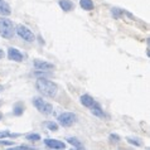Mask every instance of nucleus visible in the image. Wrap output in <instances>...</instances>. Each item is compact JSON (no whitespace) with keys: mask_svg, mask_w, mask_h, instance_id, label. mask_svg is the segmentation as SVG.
I'll return each mask as SVG.
<instances>
[{"mask_svg":"<svg viewBox=\"0 0 150 150\" xmlns=\"http://www.w3.org/2000/svg\"><path fill=\"white\" fill-rule=\"evenodd\" d=\"M35 88L38 90V92L42 93L45 97H56L58 92V86L54 82L45 80V78H38L35 81Z\"/></svg>","mask_w":150,"mask_h":150,"instance_id":"nucleus-1","label":"nucleus"},{"mask_svg":"<svg viewBox=\"0 0 150 150\" xmlns=\"http://www.w3.org/2000/svg\"><path fill=\"white\" fill-rule=\"evenodd\" d=\"M15 34V27L13 22L8 18H0V35L5 39L13 38Z\"/></svg>","mask_w":150,"mask_h":150,"instance_id":"nucleus-2","label":"nucleus"},{"mask_svg":"<svg viewBox=\"0 0 150 150\" xmlns=\"http://www.w3.org/2000/svg\"><path fill=\"white\" fill-rule=\"evenodd\" d=\"M33 105L35 106V109L38 110L40 114L43 115H51L53 112V106L49 102H47L45 100H43L42 97H33L32 100Z\"/></svg>","mask_w":150,"mask_h":150,"instance_id":"nucleus-3","label":"nucleus"},{"mask_svg":"<svg viewBox=\"0 0 150 150\" xmlns=\"http://www.w3.org/2000/svg\"><path fill=\"white\" fill-rule=\"evenodd\" d=\"M58 122H59L61 126L63 127H69L77 121V116L73 114V112H63L58 116Z\"/></svg>","mask_w":150,"mask_h":150,"instance_id":"nucleus-4","label":"nucleus"},{"mask_svg":"<svg viewBox=\"0 0 150 150\" xmlns=\"http://www.w3.org/2000/svg\"><path fill=\"white\" fill-rule=\"evenodd\" d=\"M15 30H16V33H18V35L20 37V38H23L25 42H33L35 39L33 32L29 28H27L25 25H22V24H20V25L16 27Z\"/></svg>","mask_w":150,"mask_h":150,"instance_id":"nucleus-5","label":"nucleus"},{"mask_svg":"<svg viewBox=\"0 0 150 150\" xmlns=\"http://www.w3.org/2000/svg\"><path fill=\"white\" fill-rule=\"evenodd\" d=\"M34 67H35V69L40 71V72H48V71L54 69V64L49 63V62H45V61H42V59H35Z\"/></svg>","mask_w":150,"mask_h":150,"instance_id":"nucleus-6","label":"nucleus"},{"mask_svg":"<svg viewBox=\"0 0 150 150\" xmlns=\"http://www.w3.org/2000/svg\"><path fill=\"white\" fill-rule=\"evenodd\" d=\"M44 144L47 145L48 148L53 149V150H61V149L66 148V144L63 143V141H59V140H56V139H45Z\"/></svg>","mask_w":150,"mask_h":150,"instance_id":"nucleus-7","label":"nucleus"},{"mask_svg":"<svg viewBox=\"0 0 150 150\" xmlns=\"http://www.w3.org/2000/svg\"><path fill=\"white\" fill-rule=\"evenodd\" d=\"M8 58H9L10 61H14V62H22L24 57L16 48L11 47V48L8 49Z\"/></svg>","mask_w":150,"mask_h":150,"instance_id":"nucleus-8","label":"nucleus"},{"mask_svg":"<svg viewBox=\"0 0 150 150\" xmlns=\"http://www.w3.org/2000/svg\"><path fill=\"white\" fill-rule=\"evenodd\" d=\"M58 5L63 11H71L74 8V4L71 0H58Z\"/></svg>","mask_w":150,"mask_h":150,"instance_id":"nucleus-9","label":"nucleus"},{"mask_svg":"<svg viewBox=\"0 0 150 150\" xmlns=\"http://www.w3.org/2000/svg\"><path fill=\"white\" fill-rule=\"evenodd\" d=\"M81 103L86 107H92L96 103V101L93 100V97H91L90 95H83V96H81Z\"/></svg>","mask_w":150,"mask_h":150,"instance_id":"nucleus-10","label":"nucleus"},{"mask_svg":"<svg viewBox=\"0 0 150 150\" xmlns=\"http://www.w3.org/2000/svg\"><path fill=\"white\" fill-rule=\"evenodd\" d=\"M11 10H10V6L5 0H0V14L1 15H10Z\"/></svg>","mask_w":150,"mask_h":150,"instance_id":"nucleus-11","label":"nucleus"},{"mask_svg":"<svg viewBox=\"0 0 150 150\" xmlns=\"http://www.w3.org/2000/svg\"><path fill=\"white\" fill-rule=\"evenodd\" d=\"M90 109H91V112H92L95 116H97V117H105L103 110L101 109V106H100L98 103H95V105L92 107H90Z\"/></svg>","mask_w":150,"mask_h":150,"instance_id":"nucleus-12","label":"nucleus"},{"mask_svg":"<svg viewBox=\"0 0 150 150\" xmlns=\"http://www.w3.org/2000/svg\"><path fill=\"white\" fill-rule=\"evenodd\" d=\"M80 5L85 10H92L93 9V1L92 0H80Z\"/></svg>","mask_w":150,"mask_h":150,"instance_id":"nucleus-13","label":"nucleus"},{"mask_svg":"<svg viewBox=\"0 0 150 150\" xmlns=\"http://www.w3.org/2000/svg\"><path fill=\"white\" fill-rule=\"evenodd\" d=\"M126 140H127L129 144H132V145H135V146H141V145H143V141H141L139 137H131V136H129V137H126Z\"/></svg>","mask_w":150,"mask_h":150,"instance_id":"nucleus-14","label":"nucleus"},{"mask_svg":"<svg viewBox=\"0 0 150 150\" xmlns=\"http://www.w3.org/2000/svg\"><path fill=\"white\" fill-rule=\"evenodd\" d=\"M67 143L71 144V145H73L74 148H82V144H81V141L76 139V137H68L67 139Z\"/></svg>","mask_w":150,"mask_h":150,"instance_id":"nucleus-15","label":"nucleus"},{"mask_svg":"<svg viewBox=\"0 0 150 150\" xmlns=\"http://www.w3.org/2000/svg\"><path fill=\"white\" fill-rule=\"evenodd\" d=\"M25 137H27V140H29V141H38V140H40V135L39 134H35V132L27 134Z\"/></svg>","mask_w":150,"mask_h":150,"instance_id":"nucleus-16","label":"nucleus"},{"mask_svg":"<svg viewBox=\"0 0 150 150\" xmlns=\"http://www.w3.org/2000/svg\"><path fill=\"white\" fill-rule=\"evenodd\" d=\"M44 125H45V126H47L51 131H57V130H58V125H57L56 122H53V121H45Z\"/></svg>","mask_w":150,"mask_h":150,"instance_id":"nucleus-17","label":"nucleus"},{"mask_svg":"<svg viewBox=\"0 0 150 150\" xmlns=\"http://www.w3.org/2000/svg\"><path fill=\"white\" fill-rule=\"evenodd\" d=\"M24 107H23V105H20V103H16V105L14 106V115H16V116H19V115H22L23 114V110Z\"/></svg>","mask_w":150,"mask_h":150,"instance_id":"nucleus-18","label":"nucleus"},{"mask_svg":"<svg viewBox=\"0 0 150 150\" xmlns=\"http://www.w3.org/2000/svg\"><path fill=\"white\" fill-rule=\"evenodd\" d=\"M15 136H18V134H11L10 131H8V130H4V131H0V139H3V137H15Z\"/></svg>","mask_w":150,"mask_h":150,"instance_id":"nucleus-19","label":"nucleus"},{"mask_svg":"<svg viewBox=\"0 0 150 150\" xmlns=\"http://www.w3.org/2000/svg\"><path fill=\"white\" fill-rule=\"evenodd\" d=\"M6 150H34V149L29 148V146H27V145H18V146L9 148V149H6Z\"/></svg>","mask_w":150,"mask_h":150,"instance_id":"nucleus-20","label":"nucleus"},{"mask_svg":"<svg viewBox=\"0 0 150 150\" xmlns=\"http://www.w3.org/2000/svg\"><path fill=\"white\" fill-rule=\"evenodd\" d=\"M112 15H114L115 16V18H120V15H121V14H124V11L122 10H120L119 9V8H112Z\"/></svg>","mask_w":150,"mask_h":150,"instance_id":"nucleus-21","label":"nucleus"},{"mask_svg":"<svg viewBox=\"0 0 150 150\" xmlns=\"http://www.w3.org/2000/svg\"><path fill=\"white\" fill-rule=\"evenodd\" d=\"M110 140L114 141V143H117V141L120 140V136L116 135V134H110Z\"/></svg>","mask_w":150,"mask_h":150,"instance_id":"nucleus-22","label":"nucleus"},{"mask_svg":"<svg viewBox=\"0 0 150 150\" xmlns=\"http://www.w3.org/2000/svg\"><path fill=\"white\" fill-rule=\"evenodd\" d=\"M0 145H13V141H3V140H0Z\"/></svg>","mask_w":150,"mask_h":150,"instance_id":"nucleus-23","label":"nucleus"},{"mask_svg":"<svg viewBox=\"0 0 150 150\" xmlns=\"http://www.w3.org/2000/svg\"><path fill=\"white\" fill-rule=\"evenodd\" d=\"M4 56H5V53H4L3 49H0V59H1V58H4Z\"/></svg>","mask_w":150,"mask_h":150,"instance_id":"nucleus-24","label":"nucleus"},{"mask_svg":"<svg viewBox=\"0 0 150 150\" xmlns=\"http://www.w3.org/2000/svg\"><path fill=\"white\" fill-rule=\"evenodd\" d=\"M72 150H85L83 148H76V149H72Z\"/></svg>","mask_w":150,"mask_h":150,"instance_id":"nucleus-25","label":"nucleus"},{"mask_svg":"<svg viewBox=\"0 0 150 150\" xmlns=\"http://www.w3.org/2000/svg\"><path fill=\"white\" fill-rule=\"evenodd\" d=\"M1 90H3V87H1V86H0V91H1Z\"/></svg>","mask_w":150,"mask_h":150,"instance_id":"nucleus-26","label":"nucleus"},{"mask_svg":"<svg viewBox=\"0 0 150 150\" xmlns=\"http://www.w3.org/2000/svg\"><path fill=\"white\" fill-rule=\"evenodd\" d=\"M0 119H1V115H0Z\"/></svg>","mask_w":150,"mask_h":150,"instance_id":"nucleus-27","label":"nucleus"}]
</instances>
